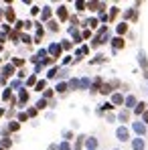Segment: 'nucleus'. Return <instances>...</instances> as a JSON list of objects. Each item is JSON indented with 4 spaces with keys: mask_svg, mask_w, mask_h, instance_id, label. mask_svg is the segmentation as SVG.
<instances>
[{
    "mask_svg": "<svg viewBox=\"0 0 148 150\" xmlns=\"http://www.w3.org/2000/svg\"><path fill=\"white\" fill-rule=\"evenodd\" d=\"M49 29L51 31H57V22H49Z\"/></svg>",
    "mask_w": 148,
    "mask_h": 150,
    "instance_id": "obj_37",
    "label": "nucleus"
},
{
    "mask_svg": "<svg viewBox=\"0 0 148 150\" xmlns=\"http://www.w3.org/2000/svg\"><path fill=\"white\" fill-rule=\"evenodd\" d=\"M12 63H14V65H18V67H20V65H22V63H24V61H22V59H14V61H12Z\"/></svg>",
    "mask_w": 148,
    "mask_h": 150,
    "instance_id": "obj_35",
    "label": "nucleus"
},
{
    "mask_svg": "<svg viewBox=\"0 0 148 150\" xmlns=\"http://www.w3.org/2000/svg\"><path fill=\"white\" fill-rule=\"evenodd\" d=\"M2 114H4V112H2V110H0V116H2Z\"/></svg>",
    "mask_w": 148,
    "mask_h": 150,
    "instance_id": "obj_41",
    "label": "nucleus"
},
{
    "mask_svg": "<svg viewBox=\"0 0 148 150\" xmlns=\"http://www.w3.org/2000/svg\"><path fill=\"white\" fill-rule=\"evenodd\" d=\"M112 45H114V49H122V47H124V39H122V37H116L114 41H112Z\"/></svg>",
    "mask_w": 148,
    "mask_h": 150,
    "instance_id": "obj_3",
    "label": "nucleus"
},
{
    "mask_svg": "<svg viewBox=\"0 0 148 150\" xmlns=\"http://www.w3.org/2000/svg\"><path fill=\"white\" fill-rule=\"evenodd\" d=\"M59 150H71V148H69V144H67V142H63V144L59 146Z\"/></svg>",
    "mask_w": 148,
    "mask_h": 150,
    "instance_id": "obj_32",
    "label": "nucleus"
},
{
    "mask_svg": "<svg viewBox=\"0 0 148 150\" xmlns=\"http://www.w3.org/2000/svg\"><path fill=\"white\" fill-rule=\"evenodd\" d=\"M126 31H128V25H120V27H118V33H120V35H124Z\"/></svg>",
    "mask_w": 148,
    "mask_h": 150,
    "instance_id": "obj_17",
    "label": "nucleus"
},
{
    "mask_svg": "<svg viewBox=\"0 0 148 150\" xmlns=\"http://www.w3.org/2000/svg\"><path fill=\"white\" fill-rule=\"evenodd\" d=\"M85 25H89L91 29H96V27H98V20H96V18H89V20H87Z\"/></svg>",
    "mask_w": 148,
    "mask_h": 150,
    "instance_id": "obj_16",
    "label": "nucleus"
},
{
    "mask_svg": "<svg viewBox=\"0 0 148 150\" xmlns=\"http://www.w3.org/2000/svg\"><path fill=\"white\" fill-rule=\"evenodd\" d=\"M75 6H77V10H83V8H85V6H87V4H85V2H77V4H75Z\"/></svg>",
    "mask_w": 148,
    "mask_h": 150,
    "instance_id": "obj_29",
    "label": "nucleus"
},
{
    "mask_svg": "<svg viewBox=\"0 0 148 150\" xmlns=\"http://www.w3.org/2000/svg\"><path fill=\"white\" fill-rule=\"evenodd\" d=\"M134 130H136V132L142 136V134L146 132V126H144V124H140V122H136V124H134Z\"/></svg>",
    "mask_w": 148,
    "mask_h": 150,
    "instance_id": "obj_6",
    "label": "nucleus"
},
{
    "mask_svg": "<svg viewBox=\"0 0 148 150\" xmlns=\"http://www.w3.org/2000/svg\"><path fill=\"white\" fill-rule=\"evenodd\" d=\"M6 20H8V22H12V20H14V10H12V8H8V10H6Z\"/></svg>",
    "mask_w": 148,
    "mask_h": 150,
    "instance_id": "obj_9",
    "label": "nucleus"
},
{
    "mask_svg": "<svg viewBox=\"0 0 148 150\" xmlns=\"http://www.w3.org/2000/svg\"><path fill=\"white\" fill-rule=\"evenodd\" d=\"M116 16H118V8H112V12H110V20L116 18Z\"/></svg>",
    "mask_w": 148,
    "mask_h": 150,
    "instance_id": "obj_24",
    "label": "nucleus"
},
{
    "mask_svg": "<svg viewBox=\"0 0 148 150\" xmlns=\"http://www.w3.org/2000/svg\"><path fill=\"white\" fill-rule=\"evenodd\" d=\"M112 102H114V104H122V102H124V97H122L120 93H114V95H112Z\"/></svg>",
    "mask_w": 148,
    "mask_h": 150,
    "instance_id": "obj_10",
    "label": "nucleus"
},
{
    "mask_svg": "<svg viewBox=\"0 0 148 150\" xmlns=\"http://www.w3.org/2000/svg\"><path fill=\"white\" fill-rule=\"evenodd\" d=\"M69 87H71V89H77V87H79V81H77V79H71V81H69Z\"/></svg>",
    "mask_w": 148,
    "mask_h": 150,
    "instance_id": "obj_14",
    "label": "nucleus"
},
{
    "mask_svg": "<svg viewBox=\"0 0 148 150\" xmlns=\"http://www.w3.org/2000/svg\"><path fill=\"white\" fill-rule=\"evenodd\" d=\"M22 41H24L27 45H31V43H35V41H33V39L29 37V35H22Z\"/></svg>",
    "mask_w": 148,
    "mask_h": 150,
    "instance_id": "obj_22",
    "label": "nucleus"
},
{
    "mask_svg": "<svg viewBox=\"0 0 148 150\" xmlns=\"http://www.w3.org/2000/svg\"><path fill=\"white\" fill-rule=\"evenodd\" d=\"M85 144H87V148H89V150H96V148H98V140H96V138H87V140H85Z\"/></svg>",
    "mask_w": 148,
    "mask_h": 150,
    "instance_id": "obj_4",
    "label": "nucleus"
},
{
    "mask_svg": "<svg viewBox=\"0 0 148 150\" xmlns=\"http://www.w3.org/2000/svg\"><path fill=\"white\" fill-rule=\"evenodd\" d=\"M45 85H47L45 81H39V83H37V89H39V91H43V89H45Z\"/></svg>",
    "mask_w": 148,
    "mask_h": 150,
    "instance_id": "obj_25",
    "label": "nucleus"
},
{
    "mask_svg": "<svg viewBox=\"0 0 148 150\" xmlns=\"http://www.w3.org/2000/svg\"><path fill=\"white\" fill-rule=\"evenodd\" d=\"M49 150H59V148H57V146H49Z\"/></svg>",
    "mask_w": 148,
    "mask_h": 150,
    "instance_id": "obj_39",
    "label": "nucleus"
},
{
    "mask_svg": "<svg viewBox=\"0 0 148 150\" xmlns=\"http://www.w3.org/2000/svg\"><path fill=\"white\" fill-rule=\"evenodd\" d=\"M0 150H4V148H0Z\"/></svg>",
    "mask_w": 148,
    "mask_h": 150,
    "instance_id": "obj_42",
    "label": "nucleus"
},
{
    "mask_svg": "<svg viewBox=\"0 0 148 150\" xmlns=\"http://www.w3.org/2000/svg\"><path fill=\"white\" fill-rule=\"evenodd\" d=\"M27 100H29V93H27V91L22 89V91H20V104H24Z\"/></svg>",
    "mask_w": 148,
    "mask_h": 150,
    "instance_id": "obj_15",
    "label": "nucleus"
},
{
    "mask_svg": "<svg viewBox=\"0 0 148 150\" xmlns=\"http://www.w3.org/2000/svg\"><path fill=\"white\" fill-rule=\"evenodd\" d=\"M27 118H29V114H20V116H18V120H20V122H24Z\"/></svg>",
    "mask_w": 148,
    "mask_h": 150,
    "instance_id": "obj_36",
    "label": "nucleus"
},
{
    "mask_svg": "<svg viewBox=\"0 0 148 150\" xmlns=\"http://www.w3.org/2000/svg\"><path fill=\"white\" fill-rule=\"evenodd\" d=\"M49 16H51V10H49V8H45V10H43V20H47Z\"/></svg>",
    "mask_w": 148,
    "mask_h": 150,
    "instance_id": "obj_21",
    "label": "nucleus"
},
{
    "mask_svg": "<svg viewBox=\"0 0 148 150\" xmlns=\"http://www.w3.org/2000/svg\"><path fill=\"white\" fill-rule=\"evenodd\" d=\"M132 146H134V150H142L144 148V140H142V138H136V140L132 142Z\"/></svg>",
    "mask_w": 148,
    "mask_h": 150,
    "instance_id": "obj_5",
    "label": "nucleus"
},
{
    "mask_svg": "<svg viewBox=\"0 0 148 150\" xmlns=\"http://www.w3.org/2000/svg\"><path fill=\"white\" fill-rule=\"evenodd\" d=\"M57 14H59V18H61V20H65V18H67V8H65V6H61V8L57 10Z\"/></svg>",
    "mask_w": 148,
    "mask_h": 150,
    "instance_id": "obj_7",
    "label": "nucleus"
},
{
    "mask_svg": "<svg viewBox=\"0 0 148 150\" xmlns=\"http://www.w3.org/2000/svg\"><path fill=\"white\" fill-rule=\"evenodd\" d=\"M136 114H144V104H138L136 106Z\"/></svg>",
    "mask_w": 148,
    "mask_h": 150,
    "instance_id": "obj_23",
    "label": "nucleus"
},
{
    "mask_svg": "<svg viewBox=\"0 0 148 150\" xmlns=\"http://www.w3.org/2000/svg\"><path fill=\"white\" fill-rule=\"evenodd\" d=\"M8 146H10V140L4 138V140H2V148H8Z\"/></svg>",
    "mask_w": 148,
    "mask_h": 150,
    "instance_id": "obj_31",
    "label": "nucleus"
},
{
    "mask_svg": "<svg viewBox=\"0 0 148 150\" xmlns=\"http://www.w3.org/2000/svg\"><path fill=\"white\" fill-rule=\"evenodd\" d=\"M45 106H47V102H45V100H41V102H39V104H37V108H39V110H43V108H45Z\"/></svg>",
    "mask_w": 148,
    "mask_h": 150,
    "instance_id": "obj_30",
    "label": "nucleus"
},
{
    "mask_svg": "<svg viewBox=\"0 0 148 150\" xmlns=\"http://www.w3.org/2000/svg\"><path fill=\"white\" fill-rule=\"evenodd\" d=\"M110 91H112V85H110V83H105V85L101 87V93H110Z\"/></svg>",
    "mask_w": 148,
    "mask_h": 150,
    "instance_id": "obj_18",
    "label": "nucleus"
},
{
    "mask_svg": "<svg viewBox=\"0 0 148 150\" xmlns=\"http://www.w3.org/2000/svg\"><path fill=\"white\" fill-rule=\"evenodd\" d=\"M12 73H14V67H12V65H6V67L2 69V75H4V77H6V75H12Z\"/></svg>",
    "mask_w": 148,
    "mask_h": 150,
    "instance_id": "obj_8",
    "label": "nucleus"
},
{
    "mask_svg": "<svg viewBox=\"0 0 148 150\" xmlns=\"http://www.w3.org/2000/svg\"><path fill=\"white\" fill-rule=\"evenodd\" d=\"M128 116H130L128 112H122V114H120V120H122V122H126V120H128Z\"/></svg>",
    "mask_w": 148,
    "mask_h": 150,
    "instance_id": "obj_27",
    "label": "nucleus"
},
{
    "mask_svg": "<svg viewBox=\"0 0 148 150\" xmlns=\"http://www.w3.org/2000/svg\"><path fill=\"white\" fill-rule=\"evenodd\" d=\"M27 83H29V85H35V83H37V77H35V75H31V77L27 79Z\"/></svg>",
    "mask_w": 148,
    "mask_h": 150,
    "instance_id": "obj_19",
    "label": "nucleus"
},
{
    "mask_svg": "<svg viewBox=\"0 0 148 150\" xmlns=\"http://www.w3.org/2000/svg\"><path fill=\"white\" fill-rule=\"evenodd\" d=\"M81 144H83V138H77V144H75V150H81Z\"/></svg>",
    "mask_w": 148,
    "mask_h": 150,
    "instance_id": "obj_28",
    "label": "nucleus"
},
{
    "mask_svg": "<svg viewBox=\"0 0 148 150\" xmlns=\"http://www.w3.org/2000/svg\"><path fill=\"white\" fill-rule=\"evenodd\" d=\"M57 73H59L57 69H51V71H49V77H55V75H57Z\"/></svg>",
    "mask_w": 148,
    "mask_h": 150,
    "instance_id": "obj_38",
    "label": "nucleus"
},
{
    "mask_svg": "<svg viewBox=\"0 0 148 150\" xmlns=\"http://www.w3.org/2000/svg\"><path fill=\"white\" fill-rule=\"evenodd\" d=\"M87 51H89L87 47H81V49H79V55H87Z\"/></svg>",
    "mask_w": 148,
    "mask_h": 150,
    "instance_id": "obj_33",
    "label": "nucleus"
},
{
    "mask_svg": "<svg viewBox=\"0 0 148 150\" xmlns=\"http://www.w3.org/2000/svg\"><path fill=\"white\" fill-rule=\"evenodd\" d=\"M2 97H4L6 102H12V91H10V89H6V91L2 93Z\"/></svg>",
    "mask_w": 148,
    "mask_h": 150,
    "instance_id": "obj_11",
    "label": "nucleus"
},
{
    "mask_svg": "<svg viewBox=\"0 0 148 150\" xmlns=\"http://www.w3.org/2000/svg\"><path fill=\"white\" fill-rule=\"evenodd\" d=\"M10 130H12V132H16V130H18V124H16V122H12V124H10Z\"/></svg>",
    "mask_w": 148,
    "mask_h": 150,
    "instance_id": "obj_34",
    "label": "nucleus"
},
{
    "mask_svg": "<svg viewBox=\"0 0 148 150\" xmlns=\"http://www.w3.org/2000/svg\"><path fill=\"white\" fill-rule=\"evenodd\" d=\"M61 49H63L61 45H51V47H49V53L53 55V57H59V55H61Z\"/></svg>",
    "mask_w": 148,
    "mask_h": 150,
    "instance_id": "obj_2",
    "label": "nucleus"
},
{
    "mask_svg": "<svg viewBox=\"0 0 148 150\" xmlns=\"http://www.w3.org/2000/svg\"><path fill=\"white\" fill-rule=\"evenodd\" d=\"M79 87H89V79H81L79 81Z\"/></svg>",
    "mask_w": 148,
    "mask_h": 150,
    "instance_id": "obj_20",
    "label": "nucleus"
},
{
    "mask_svg": "<svg viewBox=\"0 0 148 150\" xmlns=\"http://www.w3.org/2000/svg\"><path fill=\"white\" fill-rule=\"evenodd\" d=\"M140 63H142V67H146V57H144V53H140Z\"/></svg>",
    "mask_w": 148,
    "mask_h": 150,
    "instance_id": "obj_26",
    "label": "nucleus"
},
{
    "mask_svg": "<svg viewBox=\"0 0 148 150\" xmlns=\"http://www.w3.org/2000/svg\"><path fill=\"white\" fill-rule=\"evenodd\" d=\"M116 134H118V140H122V142H126V140H128V130H126V128H118V132H116Z\"/></svg>",
    "mask_w": 148,
    "mask_h": 150,
    "instance_id": "obj_1",
    "label": "nucleus"
},
{
    "mask_svg": "<svg viewBox=\"0 0 148 150\" xmlns=\"http://www.w3.org/2000/svg\"><path fill=\"white\" fill-rule=\"evenodd\" d=\"M57 91H59V93H65V91H67V83H59V85H57Z\"/></svg>",
    "mask_w": 148,
    "mask_h": 150,
    "instance_id": "obj_12",
    "label": "nucleus"
},
{
    "mask_svg": "<svg viewBox=\"0 0 148 150\" xmlns=\"http://www.w3.org/2000/svg\"><path fill=\"white\" fill-rule=\"evenodd\" d=\"M144 120H146V122H148V112H146V114H144Z\"/></svg>",
    "mask_w": 148,
    "mask_h": 150,
    "instance_id": "obj_40",
    "label": "nucleus"
},
{
    "mask_svg": "<svg viewBox=\"0 0 148 150\" xmlns=\"http://www.w3.org/2000/svg\"><path fill=\"white\" fill-rule=\"evenodd\" d=\"M126 106H128V108H132V106H136V100H134L132 95H130V97H126Z\"/></svg>",
    "mask_w": 148,
    "mask_h": 150,
    "instance_id": "obj_13",
    "label": "nucleus"
}]
</instances>
